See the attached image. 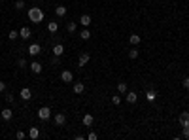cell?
<instances>
[{
    "label": "cell",
    "instance_id": "cell-20",
    "mask_svg": "<svg viewBox=\"0 0 189 140\" xmlns=\"http://www.w3.org/2000/svg\"><path fill=\"white\" fill-rule=\"evenodd\" d=\"M29 136H30L32 140H36V138L40 136V131H38V127H30V131H29Z\"/></svg>",
    "mask_w": 189,
    "mask_h": 140
},
{
    "label": "cell",
    "instance_id": "cell-26",
    "mask_svg": "<svg viewBox=\"0 0 189 140\" xmlns=\"http://www.w3.org/2000/svg\"><path fill=\"white\" fill-rule=\"evenodd\" d=\"M17 66H19V68H25V66H29V65H27V59L19 57V61H17Z\"/></svg>",
    "mask_w": 189,
    "mask_h": 140
},
{
    "label": "cell",
    "instance_id": "cell-14",
    "mask_svg": "<svg viewBox=\"0 0 189 140\" xmlns=\"http://www.w3.org/2000/svg\"><path fill=\"white\" fill-rule=\"evenodd\" d=\"M30 34H32V32H30V29H29V27H23V29H21V30H19V36H21V38H23V40H27V38H30Z\"/></svg>",
    "mask_w": 189,
    "mask_h": 140
},
{
    "label": "cell",
    "instance_id": "cell-30",
    "mask_svg": "<svg viewBox=\"0 0 189 140\" xmlns=\"http://www.w3.org/2000/svg\"><path fill=\"white\" fill-rule=\"evenodd\" d=\"M112 102H114L115 106H117V104H121V97H117V95H115V97H112Z\"/></svg>",
    "mask_w": 189,
    "mask_h": 140
},
{
    "label": "cell",
    "instance_id": "cell-1",
    "mask_svg": "<svg viewBox=\"0 0 189 140\" xmlns=\"http://www.w3.org/2000/svg\"><path fill=\"white\" fill-rule=\"evenodd\" d=\"M29 19L32 21V23H36V25H38V23H42V21H44V11L34 6V8L29 10Z\"/></svg>",
    "mask_w": 189,
    "mask_h": 140
},
{
    "label": "cell",
    "instance_id": "cell-25",
    "mask_svg": "<svg viewBox=\"0 0 189 140\" xmlns=\"http://www.w3.org/2000/svg\"><path fill=\"white\" fill-rule=\"evenodd\" d=\"M138 53H140V51L136 49V47H132V49H129V57H131V59H136Z\"/></svg>",
    "mask_w": 189,
    "mask_h": 140
},
{
    "label": "cell",
    "instance_id": "cell-3",
    "mask_svg": "<svg viewBox=\"0 0 189 140\" xmlns=\"http://www.w3.org/2000/svg\"><path fill=\"white\" fill-rule=\"evenodd\" d=\"M49 116H51V110L49 108H47V106H42L40 110H38V117H40V119H49Z\"/></svg>",
    "mask_w": 189,
    "mask_h": 140
},
{
    "label": "cell",
    "instance_id": "cell-7",
    "mask_svg": "<svg viewBox=\"0 0 189 140\" xmlns=\"http://www.w3.org/2000/svg\"><path fill=\"white\" fill-rule=\"evenodd\" d=\"M53 121H55V125H65L66 123V116L65 114H55V117H53Z\"/></svg>",
    "mask_w": 189,
    "mask_h": 140
},
{
    "label": "cell",
    "instance_id": "cell-10",
    "mask_svg": "<svg viewBox=\"0 0 189 140\" xmlns=\"http://www.w3.org/2000/svg\"><path fill=\"white\" fill-rule=\"evenodd\" d=\"M91 23H93V19H91V15H87V13H83V15L80 17V25H83V27H89Z\"/></svg>",
    "mask_w": 189,
    "mask_h": 140
},
{
    "label": "cell",
    "instance_id": "cell-34",
    "mask_svg": "<svg viewBox=\"0 0 189 140\" xmlns=\"http://www.w3.org/2000/svg\"><path fill=\"white\" fill-rule=\"evenodd\" d=\"M181 85H184V87H185V89H189V78H185V80H184V81H181Z\"/></svg>",
    "mask_w": 189,
    "mask_h": 140
},
{
    "label": "cell",
    "instance_id": "cell-33",
    "mask_svg": "<svg viewBox=\"0 0 189 140\" xmlns=\"http://www.w3.org/2000/svg\"><path fill=\"white\" fill-rule=\"evenodd\" d=\"M89 140H96V138H99V136H96V132H89V136H87Z\"/></svg>",
    "mask_w": 189,
    "mask_h": 140
},
{
    "label": "cell",
    "instance_id": "cell-28",
    "mask_svg": "<svg viewBox=\"0 0 189 140\" xmlns=\"http://www.w3.org/2000/svg\"><path fill=\"white\" fill-rule=\"evenodd\" d=\"M25 8V2H23V0H17V2H15V10H23Z\"/></svg>",
    "mask_w": 189,
    "mask_h": 140
},
{
    "label": "cell",
    "instance_id": "cell-23",
    "mask_svg": "<svg viewBox=\"0 0 189 140\" xmlns=\"http://www.w3.org/2000/svg\"><path fill=\"white\" fill-rule=\"evenodd\" d=\"M117 91H119V93H127V83L119 81V83H117Z\"/></svg>",
    "mask_w": 189,
    "mask_h": 140
},
{
    "label": "cell",
    "instance_id": "cell-16",
    "mask_svg": "<svg viewBox=\"0 0 189 140\" xmlns=\"http://www.w3.org/2000/svg\"><path fill=\"white\" fill-rule=\"evenodd\" d=\"M83 91H85V85H83L81 81H78V83H74V93L76 95H81Z\"/></svg>",
    "mask_w": 189,
    "mask_h": 140
},
{
    "label": "cell",
    "instance_id": "cell-13",
    "mask_svg": "<svg viewBox=\"0 0 189 140\" xmlns=\"http://www.w3.org/2000/svg\"><path fill=\"white\" fill-rule=\"evenodd\" d=\"M29 66H30V70H32L34 74H40V72H42V65H40L38 61H32V62H30Z\"/></svg>",
    "mask_w": 189,
    "mask_h": 140
},
{
    "label": "cell",
    "instance_id": "cell-12",
    "mask_svg": "<svg viewBox=\"0 0 189 140\" xmlns=\"http://www.w3.org/2000/svg\"><path fill=\"white\" fill-rule=\"evenodd\" d=\"M62 53H65V46H62V44H55V46H53V55L61 57Z\"/></svg>",
    "mask_w": 189,
    "mask_h": 140
},
{
    "label": "cell",
    "instance_id": "cell-35",
    "mask_svg": "<svg viewBox=\"0 0 189 140\" xmlns=\"http://www.w3.org/2000/svg\"><path fill=\"white\" fill-rule=\"evenodd\" d=\"M4 91H6V83L0 81V93H4Z\"/></svg>",
    "mask_w": 189,
    "mask_h": 140
},
{
    "label": "cell",
    "instance_id": "cell-36",
    "mask_svg": "<svg viewBox=\"0 0 189 140\" xmlns=\"http://www.w3.org/2000/svg\"><path fill=\"white\" fill-rule=\"evenodd\" d=\"M51 62H53V65H59V62H61V61H59V57H57V55H55V57L51 59Z\"/></svg>",
    "mask_w": 189,
    "mask_h": 140
},
{
    "label": "cell",
    "instance_id": "cell-8",
    "mask_svg": "<svg viewBox=\"0 0 189 140\" xmlns=\"http://www.w3.org/2000/svg\"><path fill=\"white\" fill-rule=\"evenodd\" d=\"M89 59H91V55H89V53H81V55H80V61H78V66H80V68H81V66H85L87 62H89Z\"/></svg>",
    "mask_w": 189,
    "mask_h": 140
},
{
    "label": "cell",
    "instance_id": "cell-22",
    "mask_svg": "<svg viewBox=\"0 0 189 140\" xmlns=\"http://www.w3.org/2000/svg\"><path fill=\"white\" fill-rule=\"evenodd\" d=\"M129 42H131L132 46H138V44H140V36H138V34H131V36H129Z\"/></svg>",
    "mask_w": 189,
    "mask_h": 140
},
{
    "label": "cell",
    "instance_id": "cell-27",
    "mask_svg": "<svg viewBox=\"0 0 189 140\" xmlns=\"http://www.w3.org/2000/svg\"><path fill=\"white\" fill-rule=\"evenodd\" d=\"M8 38H10V40H17V38H19V32H17V30H10Z\"/></svg>",
    "mask_w": 189,
    "mask_h": 140
},
{
    "label": "cell",
    "instance_id": "cell-4",
    "mask_svg": "<svg viewBox=\"0 0 189 140\" xmlns=\"http://www.w3.org/2000/svg\"><path fill=\"white\" fill-rule=\"evenodd\" d=\"M178 121L181 127H189V112H181L180 117H178Z\"/></svg>",
    "mask_w": 189,
    "mask_h": 140
},
{
    "label": "cell",
    "instance_id": "cell-21",
    "mask_svg": "<svg viewBox=\"0 0 189 140\" xmlns=\"http://www.w3.org/2000/svg\"><path fill=\"white\" fill-rule=\"evenodd\" d=\"M76 29H78V23H74V21H70V23L66 25V30H68L70 34H74V32H76Z\"/></svg>",
    "mask_w": 189,
    "mask_h": 140
},
{
    "label": "cell",
    "instance_id": "cell-31",
    "mask_svg": "<svg viewBox=\"0 0 189 140\" xmlns=\"http://www.w3.org/2000/svg\"><path fill=\"white\" fill-rule=\"evenodd\" d=\"M6 100H8V102H10V104H11V102H13V100H15V97H13V95H11V93H8V95H6Z\"/></svg>",
    "mask_w": 189,
    "mask_h": 140
},
{
    "label": "cell",
    "instance_id": "cell-18",
    "mask_svg": "<svg viewBox=\"0 0 189 140\" xmlns=\"http://www.w3.org/2000/svg\"><path fill=\"white\" fill-rule=\"evenodd\" d=\"M47 30H49L51 34H55L59 30V25H57V21H49V25H47Z\"/></svg>",
    "mask_w": 189,
    "mask_h": 140
},
{
    "label": "cell",
    "instance_id": "cell-24",
    "mask_svg": "<svg viewBox=\"0 0 189 140\" xmlns=\"http://www.w3.org/2000/svg\"><path fill=\"white\" fill-rule=\"evenodd\" d=\"M80 38H81V40H89V38H91V32H89L87 29H83V30L80 32Z\"/></svg>",
    "mask_w": 189,
    "mask_h": 140
},
{
    "label": "cell",
    "instance_id": "cell-32",
    "mask_svg": "<svg viewBox=\"0 0 189 140\" xmlns=\"http://www.w3.org/2000/svg\"><path fill=\"white\" fill-rule=\"evenodd\" d=\"M15 136H17L19 140H23V138H25L27 135H25V132H23V131H17V135H15Z\"/></svg>",
    "mask_w": 189,
    "mask_h": 140
},
{
    "label": "cell",
    "instance_id": "cell-9",
    "mask_svg": "<svg viewBox=\"0 0 189 140\" xmlns=\"http://www.w3.org/2000/svg\"><path fill=\"white\" fill-rule=\"evenodd\" d=\"M19 97H21V99H23V100H30V97H32V91H30L29 87H25V89H21Z\"/></svg>",
    "mask_w": 189,
    "mask_h": 140
},
{
    "label": "cell",
    "instance_id": "cell-15",
    "mask_svg": "<svg viewBox=\"0 0 189 140\" xmlns=\"http://www.w3.org/2000/svg\"><path fill=\"white\" fill-rule=\"evenodd\" d=\"M93 123H95V117L91 116V114H85V116H83V125H85V127H91Z\"/></svg>",
    "mask_w": 189,
    "mask_h": 140
},
{
    "label": "cell",
    "instance_id": "cell-19",
    "mask_svg": "<svg viewBox=\"0 0 189 140\" xmlns=\"http://www.w3.org/2000/svg\"><path fill=\"white\" fill-rule=\"evenodd\" d=\"M55 13H57V17H65L66 15V6H57V8H55Z\"/></svg>",
    "mask_w": 189,
    "mask_h": 140
},
{
    "label": "cell",
    "instance_id": "cell-11",
    "mask_svg": "<svg viewBox=\"0 0 189 140\" xmlns=\"http://www.w3.org/2000/svg\"><path fill=\"white\" fill-rule=\"evenodd\" d=\"M0 116H2V119H4V121H10L11 117H13V112H11L10 108H4V110H2V114H0Z\"/></svg>",
    "mask_w": 189,
    "mask_h": 140
},
{
    "label": "cell",
    "instance_id": "cell-17",
    "mask_svg": "<svg viewBox=\"0 0 189 140\" xmlns=\"http://www.w3.org/2000/svg\"><path fill=\"white\" fill-rule=\"evenodd\" d=\"M146 99H148L150 102H153V100L157 99V93H155L153 89H148V91H146Z\"/></svg>",
    "mask_w": 189,
    "mask_h": 140
},
{
    "label": "cell",
    "instance_id": "cell-29",
    "mask_svg": "<svg viewBox=\"0 0 189 140\" xmlns=\"http://www.w3.org/2000/svg\"><path fill=\"white\" fill-rule=\"evenodd\" d=\"M181 136H184L185 140H189V127H184V131H181Z\"/></svg>",
    "mask_w": 189,
    "mask_h": 140
},
{
    "label": "cell",
    "instance_id": "cell-5",
    "mask_svg": "<svg viewBox=\"0 0 189 140\" xmlns=\"http://www.w3.org/2000/svg\"><path fill=\"white\" fill-rule=\"evenodd\" d=\"M61 80L65 81V83H70V81L74 80V74L70 72V70H62V72H61Z\"/></svg>",
    "mask_w": 189,
    "mask_h": 140
},
{
    "label": "cell",
    "instance_id": "cell-2",
    "mask_svg": "<svg viewBox=\"0 0 189 140\" xmlns=\"http://www.w3.org/2000/svg\"><path fill=\"white\" fill-rule=\"evenodd\" d=\"M27 53L32 55V57H36V55L42 53V46H40V44H30V46H29V49H27Z\"/></svg>",
    "mask_w": 189,
    "mask_h": 140
},
{
    "label": "cell",
    "instance_id": "cell-6",
    "mask_svg": "<svg viewBox=\"0 0 189 140\" xmlns=\"http://www.w3.org/2000/svg\"><path fill=\"white\" fill-rule=\"evenodd\" d=\"M125 100H127L129 104H134L138 100V95L134 93V91H127V95H125Z\"/></svg>",
    "mask_w": 189,
    "mask_h": 140
}]
</instances>
